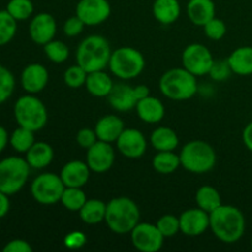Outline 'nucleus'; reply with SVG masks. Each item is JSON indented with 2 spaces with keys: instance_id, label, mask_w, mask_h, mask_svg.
Here are the masks:
<instances>
[{
  "instance_id": "obj_1",
  "label": "nucleus",
  "mask_w": 252,
  "mask_h": 252,
  "mask_svg": "<svg viewBox=\"0 0 252 252\" xmlns=\"http://www.w3.org/2000/svg\"><path fill=\"white\" fill-rule=\"evenodd\" d=\"M209 229L221 243L235 244L245 234V216L236 207L221 204L209 213Z\"/></svg>"
},
{
  "instance_id": "obj_2",
  "label": "nucleus",
  "mask_w": 252,
  "mask_h": 252,
  "mask_svg": "<svg viewBox=\"0 0 252 252\" xmlns=\"http://www.w3.org/2000/svg\"><path fill=\"white\" fill-rule=\"evenodd\" d=\"M139 218L140 212L137 203L128 197H117L107 203L105 223L115 234H130L139 223Z\"/></svg>"
},
{
  "instance_id": "obj_3",
  "label": "nucleus",
  "mask_w": 252,
  "mask_h": 252,
  "mask_svg": "<svg viewBox=\"0 0 252 252\" xmlns=\"http://www.w3.org/2000/svg\"><path fill=\"white\" fill-rule=\"evenodd\" d=\"M112 51L107 39L100 34L84 38L76 51V63L88 73L105 70L110 63Z\"/></svg>"
},
{
  "instance_id": "obj_4",
  "label": "nucleus",
  "mask_w": 252,
  "mask_h": 252,
  "mask_svg": "<svg viewBox=\"0 0 252 252\" xmlns=\"http://www.w3.org/2000/svg\"><path fill=\"white\" fill-rule=\"evenodd\" d=\"M159 88L162 95L170 100H189L198 90L197 76L189 73L184 66L170 69L160 78Z\"/></svg>"
},
{
  "instance_id": "obj_5",
  "label": "nucleus",
  "mask_w": 252,
  "mask_h": 252,
  "mask_svg": "<svg viewBox=\"0 0 252 252\" xmlns=\"http://www.w3.org/2000/svg\"><path fill=\"white\" fill-rule=\"evenodd\" d=\"M181 166L192 174H206L217 162L216 150L204 140H191L180 153Z\"/></svg>"
},
{
  "instance_id": "obj_6",
  "label": "nucleus",
  "mask_w": 252,
  "mask_h": 252,
  "mask_svg": "<svg viewBox=\"0 0 252 252\" xmlns=\"http://www.w3.org/2000/svg\"><path fill=\"white\" fill-rule=\"evenodd\" d=\"M14 116L20 127L30 130H41L48 121V112L44 103L33 95L17 98L14 106Z\"/></svg>"
},
{
  "instance_id": "obj_7",
  "label": "nucleus",
  "mask_w": 252,
  "mask_h": 252,
  "mask_svg": "<svg viewBox=\"0 0 252 252\" xmlns=\"http://www.w3.org/2000/svg\"><path fill=\"white\" fill-rule=\"evenodd\" d=\"M108 68L117 78L130 80L143 73L145 68V58L138 49L132 47H120L111 54Z\"/></svg>"
},
{
  "instance_id": "obj_8",
  "label": "nucleus",
  "mask_w": 252,
  "mask_h": 252,
  "mask_svg": "<svg viewBox=\"0 0 252 252\" xmlns=\"http://www.w3.org/2000/svg\"><path fill=\"white\" fill-rule=\"evenodd\" d=\"M31 166L20 157L5 158L0 161V191L7 196L17 193L26 185Z\"/></svg>"
},
{
  "instance_id": "obj_9",
  "label": "nucleus",
  "mask_w": 252,
  "mask_h": 252,
  "mask_svg": "<svg viewBox=\"0 0 252 252\" xmlns=\"http://www.w3.org/2000/svg\"><path fill=\"white\" fill-rule=\"evenodd\" d=\"M65 185L61 176L53 172L38 175L31 184V194L34 201L43 206H53L61 202Z\"/></svg>"
},
{
  "instance_id": "obj_10",
  "label": "nucleus",
  "mask_w": 252,
  "mask_h": 252,
  "mask_svg": "<svg viewBox=\"0 0 252 252\" xmlns=\"http://www.w3.org/2000/svg\"><path fill=\"white\" fill-rule=\"evenodd\" d=\"M213 63V54L202 43L189 44L182 53V66L196 76L209 74Z\"/></svg>"
},
{
  "instance_id": "obj_11",
  "label": "nucleus",
  "mask_w": 252,
  "mask_h": 252,
  "mask_svg": "<svg viewBox=\"0 0 252 252\" xmlns=\"http://www.w3.org/2000/svg\"><path fill=\"white\" fill-rule=\"evenodd\" d=\"M164 239L157 224L138 223L130 231L133 246L142 252H158L164 245Z\"/></svg>"
},
{
  "instance_id": "obj_12",
  "label": "nucleus",
  "mask_w": 252,
  "mask_h": 252,
  "mask_svg": "<svg viewBox=\"0 0 252 252\" xmlns=\"http://www.w3.org/2000/svg\"><path fill=\"white\" fill-rule=\"evenodd\" d=\"M75 11L86 26H96L110 17L111 5L107 0H80Z\"/></svg>"
},
{
  "instance_id": "obj_13",
  "label": "nucleus",
  "mask_w": 252,
  "mask_h": 252,
  "mask_svg": "<svg viewBox=\"0 0 252 252\" xmlns=\"http://www.w3.org/2000/svg\"><path fill=\"white\" fill-rule=\"evenodd\" d=\"M116 143L121 154L128 159H139L147 152V139L144 134L135 128H125Z\"/></svg>"
},
{
  "instance_id": "obj_14",
  "label": "nucleus",
  "mask_w": 252,
  "mask_h": 252,
  "mask_svg": "<svg viewBox=\"0 0 252 252\" xmlns=\"http://www.w3.org/2000/svg\"><path fill=\"white\" fill-rule=\"evenodd\" d=\"M115 162V150L111 143L97 140L95 144L88 149L86 164L91 171L96 174H103L112 167Z\"/></svg>"
},
{
  "instance_id": "obj_15",
  "label": "nucleus",
  "mask_w": 252,
  "mask_h": 252,
  "mask_svg": "<svg viewBox=\"0 0 252 252\" xmlns=\"http://www.w3.org/2000/svg\"><path fill=\"white\" fill-rule=\"evenodd\" d=\"M30 37L36 44L44 46L54 38L57 32L56 19L48 12H39L31 20L29 26Z\"/></svg>"
},
{
  "instance_id": "obj_16",
  "label": "nucleus",
  "mask_w": 252,
  "mask_h": 252,
  "mask_svg": "<svg viewBox=\"0 0 252 252\" xmlns=\"http://www.w3.org/2000/svg\"><path fill=\"white\" fill-rule=\"evenodd\" d=\"M179 219L180 231L187 236H199L209 229V213L198 207L182 212Z\"/></svg>"
},
{
  "instance_id": "obj_17",
  "label": "nucleus",
  "mask_w": 252,
  "mask_h": 252,
  "mask_svg": "<svg viewBox=\"0 0 252 252\" xmlns=\"http://www.w3.org/2000/svg\"><path fill=\"white\" fill-rule=\"evenodd\" d=\"M49 74L44 65L38 63L29 64L21 73V85L29 94H38L48 84Z\"/></svg>"
},
{
  "instance_id": "obj_18",
  "label": "nucleus",
  "mask_w": 252,
  "mask_h": 252,
  "mask_svg": "<svg viewBox=\"0 0 252 252\" xmlns=\"http://www.w3.org/2000/svg\"><path fill=\"white\" fill-rule=\"evenodd\" d=\"M90 167L80 160H71L66 162L61 170L62 181L65 187H84L90 179Z\"/></svg>"
},
{
  "instance_id": "obj_19",
  "label": "nucleus",
  "mask_w": 252,
  "mask_h": 252,
  "mask_svg": "<svg viewBox=\"0 0 252 252\" xmlns=\"http://www.w3.org/2000/svg\"><path fill=\"white\" fill-rule=\"evenodd\" d=\"M107 100L111 107L120 112H127V111L133 110L138 102L132 86L125 83L115 84L111 93L108 94Z\"/></svg>"
},
{
  "instance_id": "obj_20",
  "label": "nucleus",
  "mask_w": 252,
  "mask_h": 252,
  "mask_svg": "<svg viewBox=\"0 0 252 252\" xmlns=\"http://www.w3.org/2000/svg\"><path fill=\"white\" fill-rule=\"evenodd\" d=\"M123 130H125V123L118 116L115 115L103 116L95 126V132L98 140L107 143L116 142Z\"/></svg>"
},
{
  "instance_id": "obj_21",
  "label": "nucleus",
  "mask_w": 252,
  "mask_h": 252,
  "mask_svg": "<svg viewBox=\"0 0 252 252\" xmlns=\"http://www.w3.org/2000/svg\"><path fill=\"white\" fill-rule=\"evenodd\" d=\"M138 117L147 123H159L165 117V106L159 98L148 96L138 101L137 106Z\"/></svg>"
},
{
  "instance_id": "obj_22",
  "label": "nucleus",
  "mask_w": 252,
  "mask_h": 252,
  "mask_svg": "<svg viewBox=\"0 0 252 252\" xmlns=\"http://www.w3.org/2000/svg\"><path fill=\"white\" fill-rule=\"evenodd\" d=\"M187 15L192 24L204 26L209 20L216 17V4L213 0H189Z\"/></svg>"
},
{
  "instance_id": "obj_23",
  "label": "nucleus",
  "mask_w": 252,
  "mask_h": 252,
  "mask_svg": "<svg viewBox=\"0 0 252 252\" xmlns=\"http://www.w3.org/2000/svg\"><path fill=\"white\" fill-rule=\"evenodd\" d=\"M54 158L53 148L46 142H34V144L27 150L26 161L32 169L41 170L48 166Z\"/></svg>"
},
{
  "instance_id": "obj_24",
  "label": "nucleus",
  "mask_w": 252,
  "mask_h": 252,
  "mask_svg": "<svg viewBox=\"0 0 252 252\" xmlns=\"http://www.w3.org/2000/svg\"><path fill=\"white\" fill-rule=\"evenodd\" d=\"M228 63L234 74L241 76L252 75V47L243 46L236 48L228 57Z\"/></svg>"
},
{
  "instance_id": "obj_25",
  "label": "nucleus",
  "mask_w": 252,
  "mask_h": 252,
  "mask_svg": "<svg viewBox=\"0 0 252 252\" xmlns=\"http://www.w3.org/2000/svg\"><path fill=\"white\" fill-rule=\"evenodd\" d=\"M153 15L162 25H171L181 15L179 0H155L153 4Z\"/></svg>"
},
{
  "instance_id": "obj_26",
  "label": "nucleus",
  "mask_w": 252,
  "mask_h": 252,
  "mask_svg": "<svg viewBox=\"0 0 252 252\" xmlns=\"http://www.w3.org/2000/svg\"><path fill=\"white\" fill-rule=\"evenodd\" d=\"M113 85L115 84H113L111 76L103 70L89 73L85 83L86 90L95 97H107Z\"/></svg>"
},
{
  "instance_id": "obj_27",
  "label": "nucleus",
  "mask_w": 252,
  "mask_h": 252,
  "mask_svg": "<svg viewBox=\"0 0 252 252\" xmlns=\"http://www.w3.org/2000/svg\"><path fill=\"white\" fill-rule=\"evenodd\" d=\"M150 144L158 152H172L179 145V137L172 128L158 127L150 135Z\"/></svg>"
},
{
  "instance_id": "obj_28",
  "label": "nucleus",
  "mask_w": 252,
  "mask_h": 252,
  "mask_svg": "<svg viewBox=\"0 0 252 252\" xmlns=\"http://www.w3.org/2000/svg\"><path fill=\"white\" fill-rule=\"evenodd\" d=\"M107 204L101 199H88L79 211L80 219L88 225H96L105 221Z\"/></svg>"
},
{
  "instance_id": "obj_29",
  "label": "nucleus",
  "mask_w": 252,
  "mask_h": 252,
  "mask_svg": "<svg viewBox=\"0 0 252 252\" xmlns=\"http://www.w3.org/2000/svg\"><path fill=\"white\" fill-rule=\"evenodd\" d=\"M196 203L198 208L203 209L207 213H212L223 204L218 189H214L213 186H208V185L198 189L196 193Z\"/></svg>"
},
{
  "instance_id": "obj_30",
  "label": "nucleus",
  "mask_w": 252,
  "mask_h": 252,
  "mask_svg": "<svg viewBox=\"0 0 252 252\" xmlns=\"http://www.w3.org/2000/svg\"><path fill=\"white\" fill-rule=\"evenodd\" d=\"M153 167L155 171L162 175H169L176 171L181 166L180 155L172 152H158V154L153 158Z\"/></svg>"
},
{
  "instance_id": "obj_31",
  "label": "nucleus",
  "mask_w": 252,
  "mask_h": 252,
  "mask_svg": "<svg viewBox=\"0 0 252 252\" xmlns=\"http://www.w3.org/2000/svg\"><path fill=\"white\" fill-rule=\"evenodd\" d=\"M34 132L30 130L27 128L20 127L12 132L10 135L9 143L12 147V149L17 153H25L26 154L27 150L34 144Z\"/></svg>"
},
{
  "instance_id": "obj_32",
  "label": "nucleus",
  "mask_w": 252,
  "mask_h": 252,
  "mask_svg": "<svg viewBox=\"0 0 252 252\" xmlns=\"http://www.w3.org/2000/svg\"><path fill=\"white\" fill-rule=\"evenodd\" d=\"M88 201L83 187H65L63 194H62L61 203L64 208L71 212H79L81 207Z\"/></svg>"
},
{
  "instance_id": "obj_33",
  "label": "nucleus",
  "mask_w": 252,
  "mask_h": 252,
  "mask_svg": "<svg viewBox=\"0 0 252 252\" xmlns=\"http://www.w3.org/2000/svg\"><path fill=\"white\" fill-rule=\"evenodd\" d=\"M17 21L6 11H0V46H5L15 37Z\"/></svg>"
},
{
  "instance_id": "obj_34",
  "label": "nucleus",
  "mask_w": 252,
  "mask_h": 252,
  "mask_svg": "<svg viewBox=\"0 0 252 252\" xmlns=\"http://www.w3.org/2000/svg\"><path fill=\"white\" fill-rule=\"evenodd\" d=\"M6 11L16 21H24L33 14V4L31 0H10L6 5Z\"/></svg>"
},
{
  "instance_id": "obj_35",
  "label": "nucleus",
  "mask_w": 252,
  "mask_h": 252,
  "mask_svg": "<svg viewBox=\"0 0 252 252\" xmlns=\"http://www.w3.org/2000/svg\"><path fill=\"white\" fill-rule=\"evenodd\" d=\"M47 58L53 63H64L69 57V48L63 41L52 39L43 46Z\"/></svg>"
},
{
  "instance_id": "obj_36",
  "label": "nucleus",
  "mask_w": 252,
  "mask_h": 252,
  "mask_svg": "<svg viewBox=\"0 0 252 252\" xmlns=\"http://www.w3.org/2000/svg\"><path fill=\"white\" fill-rule=\"evenodd\" d=\"M88 71L84 68H81L79 64L73 66H69L65 71H64L63 80L68 88L71 89H79L81 86H85L86 78H88Z\"/></svg>"
},
{
  "instance_id": "obj_37",
  "label": "nucleus",
  "mask_w": 252,
  "mask_h": 252,
  "mask_svg": "<svg viewBox=\"0 0 252 252\" xmlns=\"http://www.w3.org/2000/svg\"><path fill=\"white\" fill-rule=\"evenodd\" d=\"M15 90V78L11 71L0 64V103L11 97Z\"/></svg>"
},
{
  "instance_id": "obj_38",
  "label": "nucleus",
  "mask_w": 252,
  "mask_h": 252,
  "mask_svg": "<svg viewBox=\"0 0 252 252\" xmlns=\"http://www.w3.org/2000/svg\"><path fill=\"white\" fill-rule=\"evenodd\" d=\"M157 226L164 238H172L180 231V219L174 214H165L157 221Z\"/></svg>"
},
{
  "instance_id": "obj_39",
  "label": "nucleus",
  "mask_w": 252,
  "mask_h": 252,
  "mask_svg": "<svg viewBox=\"0 0 252 252\" xmlns=\"http://www.w3.org/2000/svg\"><path fill=\"white\" fill-rule=\"evenodd\" d=\"M204 33L209 39L213 41H219L223 38L226 33V25L223 20L218 19V17H213L209 20L206 25L203 26Z\"/></svg>"
},
{
  "instance_id": "obj_40",
  "label": "nucleus",
  "mask_w": 252,
  "mask_h": 252,
  "mask_svg": "<svg viewBox=\"0 0 252 252\" xmlns=\"http://www.w3.org/2000/svg\"><path fill=\"white\" fill-rule=\"evenodd\" d=\"M231 73H233V70H231L228 61H214L211 71H209V75L213 80L223 81L228 79Z\"/></svg>"
},
{
  "instance_id": "obj_41",
  "label": "nucleus",
  "mask_w": 252,
  "mask_h": 252,
  "mask_svg": "<svg viewBox=\"0 0 252 252\" xmlns=\"http://www.w3.org/2000/svg\"><path fill=\"white\" fill-rule=\"evenodd\" d=\"M86 241H88V238H86V235L83 231L74 230L65 235V238H64V246L69 249V250H78V249L85 246Z\"/></svg>"
},
{
  "instance_id": "obj_42",
  "label": "nucleus",
  "mask_w": 252,
  "mask_h": 252,
  "mask_svg": "<svg viewBox=\"0 0 252 252\" xmlns=\"http://www.w3.org/2000/svg\"><path fill=\"white\" fill-rule=\"evenodd\" d=\"M85 26L86 25L84 24L83 20H81L78 15H75V16L69 17V19L64 22L63 32L64 34L68 37H76L83 32Z\"/></svg>"
},
{
  "instance_id": "obj_43",
  "label": "nucleus",
  "mask_w": 252,
  "mask_h": 252,
  "mask_svg": "<svg viewBox=\"0 0 252 252\" xmlns=\"http://www.w3.org/2000/svg\"><path fill=\"white\" fill-rule=\"evenodd\" d=\"M97 140L98 138L96 135L95 129H90V128H83L76 134V142H78V144L86 150L93 147Z\"/></svg>"
},
{
  "instance_id": "obj_44",
  "label": "nucleus",
  "mask_w": 252,
  "mask_h": 252,
  "mask_svg": "<svg viewBox=\"0 0 252 252\" xmlns=\"http://www.w3.org/2000/svg\"><path fill=\"white\" fill-rule=\"evenodd\" d=\"M4 252H32V246L30 243L22 239H14L9 241L6 245L2 248Z\"/></svg>"
},
{
  "instance_id": "obj_45",
  "label": "nucleus",
  "mask_w": 252,
  "mask_h": 252,
  "mask_svg": "<svg viewBox=\"0 0 252 252\" xmlns=\"http://www.w3.org/2000/svg\"><path fill=\"white\" fill-rule=\"evenodd\" d=\"M10 209V201L9 196L4 192L0 191V218H4Z\"/></svg>"
},
{
  "instance_id": "obj_46",
  "label": "nucleus",
  "mask_w": 252,
  "mask_h": 252,
  "mask_svg": "<svg viewBox=\"0 0 252 252\" xmlns=\"http://www.w3.org/2000/svg\"><path fill=\"white\" fill-rule=\"evenodd\" d=\"M243 142L245 147L252 152V122L248 123L243 130Z\"/></svg>"
},
{
  "instance_id": "obj_47",
  "label": "nucleus",
  "mask_w": 252,
  "mask_h": 252,
  "mask_svg": "<svg viewBox=\"0 0 252 252\" xmlns=\"http://www.w3.org/2000/svg\"><path fill=\"white\" fill-rule=\"evenodd\" d=\"M134 90V95L137 101L143 100V98L148 97L150 95V89L147 85H137L135 88H133Z\"/></svg>"
},
{
  "instance_id": "obj_48",
  "label": "nucleus",
  "mask_w": 252,
  "mask_h": 252,
  "mask_svg": "<svg viewBox=\"0 0 252 252\" xmlns=\"http://www.w3.org/2000/svg\"><path fill=\"white\" fill-rule=\"evenodd\" d=\"M9 134H7L6 129L0 126V153L6 148L7 143H9Z\"/></svg>"
},
{
  "instance_id": "obj_49",
  "label": "nucleus",
  "mask_w": 252,
  "mask_h": 252,
  "mask_svg": "<svg viewBox=\"0 0 252 252\" xmlns=\"http://www.w3.org/2000/svg\"><path fill=\"white\" fill-rule=\"evenodd\" d=\"M251 249H252V238H251Z\"/></svg>"
}]
</instances>
